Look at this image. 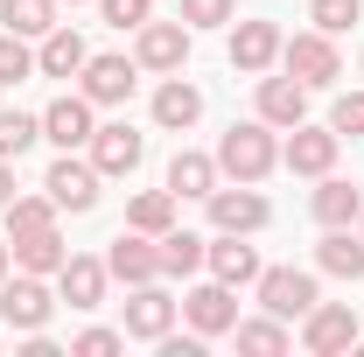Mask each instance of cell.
I'll return each instance as SVG.
<instances>
[{
	"mask_svg": "<svg viewBox=\"0 0 364 357\" xmlns=\"http://www.w3.org/2000/svg\"><path fill=\"white\" fill-rule=\"evenodd\" d=\"M105 280H112L105 260H77V252H70V260L56 267V287H63L70 309H98V302H105Z\"/></svg>",
	"mask_w": 364,
	"mask_h": 357,
	"instance_id": "ffe728a7",
	"label": "cell"
},
{
	"mask_svg": "<svg viewBox=\"0 0 364 357\" xmlns=\"http://www.w3.org/2000/svg\"><path fill=\"white\" fill-rule=\"evenodd\" d=\"M203 119V91L189 85V78H168V85L154 91V127H168V134H189Z\"/></svg>",
	"mask_w": 364,
	"mask_h": 357,
	"instance_id": "d6986e66",
	"label": "cell"
},
{
	"mask_svg": "<svg viewBox=\"0 0 364 357\" xmlns=\"http://www.w3.org/2000/svg\"><path fill=\"white\" fill-rule=\"evenodd\" d=\"M105 273H112V280H127V287L161 280V245H154L147 231H134V224H127V231L112 238V252H105Z\"/></svg>",
	"mask_w": 364,
	"mask_h": 357,
	"instance_id": "9c48e42d",
	"label": "cell"
},
{
	"mask_svg": "<svg viewBox=\"0 0 364 357\" xmlns=\"http://www.w3.org/2000/svg\"><path fill=\"white\" fill-rule=\"evenodd\" d=\"M49 287H43V273H14V280H0V322L7 329H21V336H36L49 322Z\"/></svg>",
	"mask_w": 364,
	"mask_h": 357,
	"instance_id": "5b68a950",
	"label": "cell"
},
{
	"mask_svg": "<svg viewBox=\"0 0 364 357\" xmlns=\"http://www.w3.org/2000/svg\"><path fill=\"white\" fill-rule=\"evenodd\" d=\"M0 218H7V231H14V238L49 231V224H56V196H7V211H0Z\"/></svg>",
	"mask_w": 364,
	"mask_h": 357,
	"instance_id": "83f0119b",
	"label": "cell"
},
{
	"mask_svg": "<svg viewBox=\"0 0 364 357\" xmlns=\"http://www.w3.org/2000/svg\"><path fill=\"white\" fill-rule=\"evenodd\" d=\"M364 322L350 302H316V309L301 315V351L309 357H336V351H358Z\"/></svg>",
	"mask_w": 364,
	"mask_h": 357,
	"instance_id": "7a4b0ae2",
	"label": "cell"
},
{
	"mask_svg": "<svg viewBox=\"0 0 364 357\" xmlns=\"http://www.w3.org/2000/svg\"><path fill=\"white\" fill-rule=\"evenodd\" d=\"M7 245H14V267L21 273H56L70 260V245L56 238V224H49V231H28V238H7Z\"/></svg>",
	"mask_w": 364,
	"mask_h": 357,
	"instance_id": "484cf974",
	"label": "cell"
},
{
	"mask_svg": "<svg viewBox=\"0 0 364 357\" xmlns=\"http://www.w3.org/2000/svg\"><path fill=\"white\" fill-rule=\"evenodd\" d=\"M231 336H238V351H252V357H280L287 351V322H280V315H267V322H231Z\"/></svg>",
	"mask_w": 364,
	"mask_h": 357,
	"instance_id": "f546056e",
	"label": "cell"
},
{
	"mask_svg": "<svg viewBox=\"0 0 364 357\" xmlns=\"http://www.w3.org/2000/svg\"><path fill=\"white\" fill-rule=\"evenodd\" d=\"M316 224L329 231V224H358L364 218V189L358 182H343V176H316Z\"/></svg>",
	"mask_w": 364,
	"mask_h": 357,
	"instance_id": "7402d4cb",
	"label": "cell"
},
{
	"mask_svg": "<svg viewBox=\"0 0 364 357\" xmlns=\"http://www.w3.org/2000/svg\"><path fill=\"white\" fill-rule=\"evenodd\" d=\"M85 36H77V28H49L43 36V49H36V70H43V78H77V70H85Z\"/></svg>",
	"mask_w": 364,
	"mask_h": 357,
	"instance_id": "603a6c76",
	"label": "cell"
},
{
	"mask_svg": "<svg viewBox=\"0 0 364 357\" xmlns=\"http://www.w3.org/2000/svg\"><path fill=\"white\" fill-rule=\"evenodd\" d=\"M280 63H287V78H301L309 91H322V85H336V78H343V56H336V43H329L322 28L294 36V43H280Z\"/></svg>",
	"mask_w": 364,
	"mask_h": 357,
	"instance_id": "3957f363",
	"label": "cell"
},
{
	"mask_svg": "<svg viewBox=\"0 0 364 357\" xmlns=\"http://www.w3.org/2000/svg\"><path fill=\"white\" fill-rule=\"evenodd\" d=\"M259 119L267 127H301L309 119V85L301 78H259Z\"/></svg>",
	"mask_w": 364,
	"mask_h": 357,
	"instance_id": "e0dca14e",
	"label": "cell"
},
{
	"mask_svg": "<svg viewBox=\"0 0 364 357\" xmlns=\"http://www.w3.org/2000/svg\"><path fill=\"white\" fill-rule=\"evenodd\" d=\"M203 267L218 273L225 287H252V280H259V252H252V245H238V231H218V245H210V260H203Z\"/></svg>",
	"mask_w": 364,
	"mask_h": 357,
	"instance_id": "44dd1931",
	"label": "cell"
},
{
	"mask_svg": "<svg viewBox=\"0 0 364 357\" xmlns=\"http://www.w3.org/2000/svg\"><path fill=\"white\" fill-rule=\"evenodd\" d=\"M119 343H127V329H85V336H77L70 351H77V357H112Z\"/></svg>",
	"mask_w": 364,
	"mask_h": 357,
	"instance_id": "8d00e7d4",
	"label": "cell"
},
{
	"mask_svg": "<svg viewBox=\"0 0 364 357\" xmlns=\"http://www.w3.org/2000/svg\"><path fill=\"white\" fill-rule=\"evenodd\" d=\"M273 63H280V28H273V21H238V28H231V70L267 78Z\"/></svg>",
	"mask_w": 364,
	"mask_h": 357,
	"instance_id": "5bb4252c",
	"label": "cell"
},
{
	"mask_svg": "<svg viewBox=\"0 0 364 357\" xmlns=\"http://www.w3.org/2000/svg\"><path fill=\"white\" fill-rule=\"evenodd\" d=\"M176 309L182 302H168L154 280H140L134 294H127V336H134V343H161V336L176 329Z\"/></svg>",
	"mask_w": 364,
	"mask_h": 357,
	"instance_id": "30bf717a",
	"label": "cell"
},
{
	"mask_svg": "<svg viewBox=\"0 0 364 357\" xmlns=\"http://www.w3.org/2000/svg\"><path fill=\"white\" fill-rule=\"evenodd\" d=\"M91 134H98V119H91V98H85V91L56 98V105L43 112V140H56V147H91Z\"/></svg>",
	"mask_w": 364,
	"mask_h": 357,
	"instance_id": "2e32d148",
	"label": "cell"
},
{
	"mask_svg": "<svg viewBox=\"0 0 364 357\" xmlns=\"http://www.w3.org/2000/svg\"><path fill=\"white\" fill-rule=\"evenodd\" d=\"M77 78H85V98H91V105H127L140 63H134V56H85Z\"/></svg>",
	"mask_w": 364,
	"mask_h": 357,
	"instance_id": "9a60e30c",
	"label": "cell"
},
{
	"mask_svg": "<svg viewBox=\"0 0 364 357\" xmlns=\"http://www.w3.org/2000/svg\"><path fill=\"white\" fill-rule=\"evenodd\" d=\"M329 127H336V134H350V140H364V91H343V98H336Z\"/></svg>",
	"mask_w": 364,
	"mask_h": 357,
	"instance_id": "836d02e7",
	"label": "cell"
},
{
	"mask_svg": "<svg viewBox=\"0 0 364 357\" xmlns=\"http://www.w3.org/2000/svg\"><path fill=\"white\" fill-rule=\"evenodd\" d=\"M56 7H63V0H56ZM70 7H77V0H70Z\"/></svg>",
	"mask_w": 364,
	"mask_h": 357,
	"instance_id": "ab89813d",
	"label": "cell"
},
{
	"mask_svg": "<svg viewBox=\"0 0 364 357\" xmlns=\"http://www.w3.org/2000/svg\"><path fill=\"white\" fill-rule=\"evenodd\" d=\"M358 231H364V218H358Z\"/></svg>",
	"mask_w": 364,
	"mask_h": 357,
	"instance_id": "b9f144b4",
	"label": "cell"
},
{
	"mask_svg": "<svg viewBox=\"0 0 364 357\" xmlns=\"http://www.w3.org/2000/svg\"><path fill=\"white\" fill-rule=\"evenodd\" d=\"M7 260H14V245H7V238H0V280H7Z\"/></svg>",
	"mask_w": 364,
	"mask_h": 357,
	"instance_id": "f35d334b",
	"label": "cell"
},
{
	"mask_svg": "<svg viewBox=\"0 0 364 357\" xmlns=\"http://www.w3.org/2000/svg\"><path fill=\"white\" fill-rule=\"evenodd\" d=\"M7 196H14V169L0 161V211H7Z\"/></svg>",
	"mask_w": 364,
	"mask_h": 357,
	"instance_id": "74e56055",
	"label": "cell"
},
{
	"mask_svg": "<svg viewBox=\"0 0 364 357\" xmlns=\"http://www.w3.org/2000/svg\"><path fill=\"white\" fill-rule=\"evenodd\" d=\"M140 43H134V63L140 70H182V63H189V21H140L134 28Z\"/></svg>",
	"mask_w": 364,
	"mask_h": 357,
	"instance_id": "52a82bcc",
	"label": "cell"
},
{
	"mask_svg": "<svg viewBox=\"0 0 364 357\" xmlns=\"http://www.w3.org/2000/svg\"><path fill=\"white\" fill-rule=\"evenodd\" d=\"M21 78H36V49H28V36H0V85H21Z\"/></svg>",
	"mask_w": 364,
	"mask_h": 357,
	"instance_id": "1f68e13d",
	"label": "cell"
},
{
	"mask_svg": "<svg viewBox=\"0 0 364 357\" xmlns=\"http://www.w3.org/2000/svg\"><path fill=\"white\" fill-rule=\"evenodd\" d=\"M182 21H189V28H225L231 0H182Z\"/></svg>",
	"mask_w": 364,
	"mask_h": 357,
	"instance_id": "e575fe53",
	"label": "cell"
},
{
	"mask_svg": "<svg viewBox=\"0 0 364 357\" xmlns=\"http://www.w3.org/2000/svg\"><path fill=\"white\" fill-rule=\"evenodd\" d=\"M259 309L280 315V322H294V315H309L316 309V273H301V267H259Z\"/></svg>",
	"mask_w": 364,
	"mask_h": 357,
	"instance_id": "277c9868",
	"label": "cell"
},
{
	"mask_svg": "<svg viewBox=\"0 0 364 357\" xmlns=\"http://www.w3.org/2000/svg\"><path fill=\"white\" fill-rule=\"evenodd\" d=\"M210 203V231H238V238H252V231H267V196L252 189V182H238V189H210L203 196Z\"/></svg>",
	"mask_w": 364,
	"mask_h": 357,
	"instance_id": "8992f818",
	"label": "cell"
},
{
	"mask_svg": "<svg viewBox=\"0 0 364 357\" xmlns=\"http://www.w3.org/2000/svg\"><path fill=\"white\" fill-rule=\"evenodd\" d=\"M127 224L147 231V238H161V231L176 224V189H140L134 203H127Z\"/></svg>",
	"mask_w": 364,
	"mask_h": 357,
	"instance_id": "4316f807",
	"label": "cell"
},
{
	"mask_svg": "<svg viewBox=\"0 0 364 357\" xmlns=\"http://www.w3.org/2000/svg\"><path fill=\"white\" fill-rule=\"evenodd\" d=\"M0 21L14 36H49L56 28V0H0Z\"/></svg>",
	"mask_w": 364,
	"mask_h": 357,
	"instance_id": "f1b7e54d",
	"label": "cell"
},
{
	"mask_svg": "<svg viewBox=\"0 0 364 357\" xmlns=\"http://www.w3.org/2000/svg\"><path fill=\"white\" fill-rule=\"evenodd\" d=\"M182 315H189V329H196V336H231L238 302H231L225 280H203V287H189V294H182Z\"/></svg>",
	"mask_w": 364,
	"mask_h": 357,
	"instance_id": "7c38bea8",
	"label": "cell"
},
{
	"mask_svg": "<svg viewBox=\"0 0 364 357\" xmlns=\"http://www.w3.org/2000/svg\"><path fill=\"white\" fill-rule=\"evenodd\" d=\"M336 127H309V119H301V127H287V147H280V161H287V169H294V176H329V169H336Z\"/></svg>",
	"mask_w": 364,
	"mask_h": 357,
	"instance_id": "ba28073f",
	"label": "cell"
},
{
	"mask_svg": "<svg viewBox=\"0 0 364 357\" xmlns=\"http://www.w3.org/2000/svg\"><path fill=\"white\" fill-rule=\"evenodd\" d=\"M309 21H316L322 36H343V28H358V21H364V0H316Z\"/></svg>",
	"mask_w": 364,
	"mask_h": 357,
	"instance_id": "d6a6232c",
	"label": "cell"
},
{
	"mask_svg": "<svg viewBox=\"0 0 364 357\" xmlns=\"http://www.w3.org/2000/svg\"><path fill=\"white\" fill-rule=\"evenodd\" d=\"M316 267L336 273V280H364V231H350V224H329L316 245Z\"/></svg>",
	"mask_w": 364,
	"mask_h": 357,
	"instance_id": "ac0fdd59",
	"label": "cell"
},
{
	"mask_svg": "<svg viewBox=\"0 0 364 357\" xmlns=\"http://www.w3.org/2000/svg\"><path fill=\"white\" fill-rule=\"evenodd\" d=\"M36 140H43V119L36 112H0V161H21Z\"/></svg>",
	"mask_w": 364,
	"mask_h": 357,
	"instance_id": "4dcf8cb0",
	"label": "cell"
},
{
	"mask_svg": "<svg viewBox=\"0 0 364 357\" xmlns=\"http://www.w3.org/2000/svg\"><path fill=\"white\" fill-rule=\"evenodd\" d=\"M154 245H161V273H176V280H182V273H196L203 260H210V238H203V231H182V224H168Z\"/></svg>",
	"mask_w": 364,
	"mask_h": 357,
	"instance_id": "cb8c5ba5",
	"label": "cell"
},
{
	"mask_svg": "<svg viewBox=\"0 0 364 357\" xmlns=\"http://www.w3.org/2000/svg\"><path fill=\"white\" fill-rule=\"evenodd\" d=\"M168 189H176V203H182V196H210V189H218V154L182 147L176 161H168Z\"/></svg>",
	"mask_w": 364,
	"mask_h": 357,
	"instance_id": "d4e9b609",
	"label": "cell"
},
{
	"mask_svg": "<svg viewBox=\"0 0 364 357\" xmlns=\"http://www.w3.org/2000/svg\"><path fill=\"white\" fill-rule=\"evenodd\" d=\"M140 154H147V140H140L127 119H112V127L91 134V169H98V176H134Z\"/></svg>",
	"mask_w": 364,
	"mask_h": 357,
	"instance_id": "4fadbf2b",
	"label": "cell"
},
{
	"mask_svg": "<svg viewBox=\"0 0 364 357\" xmlns=\"http://www.w3.org/2000/svg\"><path fill=\"white\" fill-rule=\"evenodd\" d=\"M273 169H280V147H273V127H267V119H238V127L218 140V176L267 182Z\"/></svg>",
	"mask_w": 364,
	"mask_h": 357,
	"instance_id": "6da1fadb",
	"label": "cell"
},
{
	"mask_svg": "<svg viewBox=\"0 0 364 357\" xmlns=\"http://www.w3.org/2000/svg\"><path fill=\"white\" fill-rule=\"evenodd\" d=\"M98 7H105L112 28H140V21H154V0H98Z\"/></svg>",
	"mask_w": 364,
	"mask_h": 357,
	"instance_id": "d590c367",
	"label": "cell"
},
{
	"mask_svg": "<svg viewBox=\"0 0 364 357\" xmlns=\"http://www.w3.org/2000/svg\"><path fill=\"white\" fill-rule=\"evenodd\" d=\"M98 182H105V176H98L91 161H70V147H63V154L49 161L43 189L56 196V211H91V203H98Z\"/></svg>",
	"mask_w": 364,
	"mask_h": 357,
	"instance_id": "8fae6325",
	"label": "cell"
},
{
	"mask_svg": "<svg viewBox=\"0 0 364 357\" xmlns=\"http://www.w3.org/2000/svg\"><path fill=\"white\" fill-rule=\"evenodd\" d=\"M0 336H7V322H0Z\"/></svg>",
	"mask_w": 364,
	"mask_h": 357,
	"instance_id": "60d3db41",
	"label": "cell"
}]
</instances>
